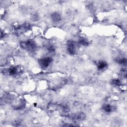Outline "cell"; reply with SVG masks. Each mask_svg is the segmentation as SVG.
I'll list each match as a JSON object with an SVG mask.
<instances>
[{"label":"cell","instance_id":"cell-1","mask_svg":"<svg viewBox=\"0 0 127 127\" xmlns=\"http://www.w3.org/2000/svg\"><path fill=\"white\" fill-rule=\"evenodd\" d=\"M20 46L22 48L31 52L34 51L36 48V43L30 39L26 41L21 42L20 43Z\"/></svg>","mask_w":127,"mask_h":127},{"label":"cell","instance_id":"cell-2","mask_svg":"<svg viewBox=\"0 0 127 127\" xmlns=\"http://www.w3.org/2000/svg\"><path fill=\"white\" fill-rule=\"evenodd\" d=\"M53 61V59L50 57H45L40 58L38 60L39 65L43 68L48 67Z\"/></svg>","mask_w":127,"mask_h":127},{"label":"cell","instance_id":"cell-3","mask_svg":"<svg viewBox=\"0 0 127 127\" xmlns=\"http://www.w3.org/2000/svg\"><path fill=\"white\" fill-rule=\"evenodd\" d=\"M76 43L73 41L70 40L67 42L66 49L68 53L71 55H73L76 53Z\"/></svg>","mask_w":127,"mask_h":127},{"label":"cell","instance_id":"cell-4","mask_svg":"<svg viewBox=\"0 0 127 127\" xmlns=\"http://www.w3.org/2000/svg\"><path fill=\"white\" fill-rule=\"evenodd\" d=\"M85 114L83 113L80 112L71 115V118L74 121H81L84 120L85 118Z\"/></svg>","mask_w":127,"mask_h":127},{"label":"cell","instance_id":"cell-5","mask_svg":"<svg viewBox=\"0 0 127 127\" xmlns=\"http://www.w3.org/2000/svg\"><path fill=\"white\" fill-rule=\"evenodd\" d=\"M108 67V63L103 60L99 61L97 63V67L99 70H103Z\"/></svg>","mask_w":127,"mask_h":127},{"label":"cell","instance_id":"cell-6","mask_svg":"<svg viewBox=\"0 0 127 127\" xmlns=\"http://www.w3.org/2000/svg\"><path fill=\"white\" fill-rule=\"evenodd\" d=\"M20 68L17 67V66H13L9 68L7 70L8 74L10 75H16L18 74L20 71Z\"/></svg>","mask_w":127,"mask_h":127},{"label":"cell","instance_id":"cell-7","mask_svg":"<svg viewBox=\"0 0 127 127\" xmlns=\"http://www.w3.org/2000/svg\"><path fill=\"white\" fill-rule=\"evenodd\" d=\"M51 18L53 21L55 22H58L61 20L62 17L59 13L57 12H55L52 13L51 15Z\"/></svg>","mask_w":127,"mask_h":127},{"label":"cell","instance_id":"cell-8","mask_svg":"<svg viewBox=\"0 0 127 127\" xmlns=\"http://www.w3.org/2000/svg\"><path fill=\"white\" fill-rule=\"evenodd\" d=\"M102 109L106 113H110L113 111L114 107L110 104H104L102 106Z\"/></svg>","mask_w":127,"mask_h":127},{"label":"cell","instance_id":"cell-9","mask_svg":"<svg viewBox=\"0 0 127 127\" xmlns=\"http://www.w3.org/2000/svg\"><path fill=\"white\" fill-rule=\"evenodd\" d=\"M78 44L83 46H87L89 45V41L87 39L81 37L78 40Z\"/></svg>","mask_w":127,"mask_h":127},{"label":"cell","instance_id":"cell-10","mask_svg":"<svg viewBox=\"0 0 127 127\" xmlns=\"http://www.w3.org/2000/svg\"><path fill=\"white\" fill-rule=\"evenodd\" d=\"M111 83L112 85H114L115 86H120L121 85V81L118 79V78H114L111 81Z\"/></svg>","mask_w":127,"mask_h":127},{"label":"cell","instance_id":"cell-11","mask_svg":"<svg viewBox=\"0 0 127 127\" xmlns=\"http://www.w3.org/2000/svg\"><path fill=\"white\" fill-rule=\"evenodd\" d=\"M117 62L120 64L125 65L127 64V59L126 58H120L117 60Z\"/></svg>","mask_w":127,"mask_h":127},{"label":"cell","instance_id":"cell-12","mask_svg":"<svg viewBox=\"0 0 127 127\" xmlns=\"http://www.w3.org/2000/svg\"><path fill=\"white\" fill-rule=\"evenodd\" d=\"M47 50L49 52H54L55 51V48L53 46H49L47 47Z\"/></svg>","mask_w":127,"mask_h":127},{"label":"cell","instance_id":"cell-13","mask_svg":"<svg viewBox=\"0 0 127 127\" xmlns=\"http://www.w3.org/2000/svg\"><path fill=\"white\" fill-rule=\"evenodd\" d=\"M62 109H63V111L64 112H68L69 111V108L67 106H63L62 107Z\"/></svg>","mask_w":127,"mask_h":127}]
</instances>
